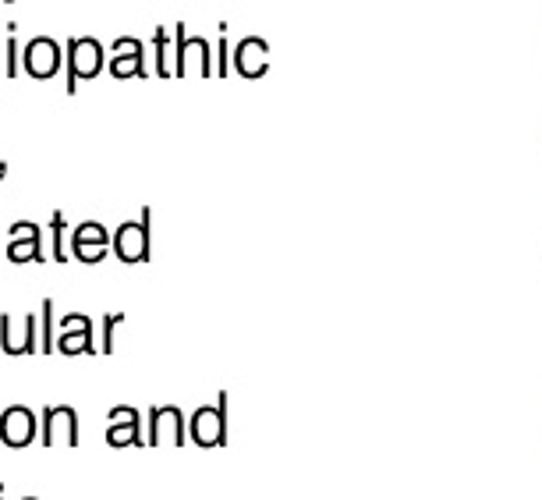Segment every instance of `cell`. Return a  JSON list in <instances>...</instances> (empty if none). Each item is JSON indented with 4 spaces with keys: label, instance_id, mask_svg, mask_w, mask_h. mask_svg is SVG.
I'll use <instances>...</instances> for the list:
<instances>
[{
    "label": "cell",
    "instance_id": "cell-1",
    "mask_svg": "<svg viewBox=\"0 0 542 500\" xmlns=\"http://www.w3.org/2000/svg\"><path fill=\"white\" fill-rule=\"evenodd\" d=\"M103 64V50L96 40L82 36V40H68V93L78 89V79H93Z\"/></svg>",
    "mask_w": 542,
    "mask_h": 500
},
{
    "label": "cell",
    "instance_id": "cell-2",
    "mask_svg": "<svg viewBox=\"0 0 542 500\" xmlns=\"http://www.w3.org/2000/svg\"><path fill=\"white\" fill-rule=\"evenodd\" d=\"M0 348L8 355H32L39 352V341H36V316H11L4 313L0 316Z\"/></svg>",
    "mask_w": 542,
    "mask_h": 500
},
{
    "label": "cell",
    "instance_id": "cell-3",
    "mask_svg": "<svg viewBox=\"0 0 542 500\" xmlns=\"http://www.w3.org/2000/svg\"><path fill=\"white\" fill-rule=\"evenodd\" d=\"M61 43L50 40V36H36V40H29V47H25V71H29L32 79H54L57 71H61Z\"/></svg>",
    "mask_w": 542,
    "mask_h": 500
},
{
    "label": "cell",
    "instance_id": "cell-4",
    "mask_svg": "<svg viewBox=\"0 0 542 500\" xmlns=\"http://www.w3.org/2000/svg\"><path fill=\"white\" fill-rule=\"evenodd\" d=\"M43 444L47 447H57V444L75 447L78 444V419L68 405H57V408H47V412H43Z\"/></svg>",
    "mask_w": 542,
    "mask_h": 500
},
{
    "label": "cell",
    "instance_id": "cell-5",
    "mask_svg": "<svg viewBox=\"0 0 542 500\" xmlns=\"http://www.w3.org/2000/svg\"><path fill=\"white\" fill-rule=\"evenodd\" d=\"M0 440L8 447H29L36 440V415L22 405L8 408L0 415Z\"/></svg>",
    "mask_w": 542,
    "mask_h": 500
},
{
    "label": "cell",
    "instance_id": "cell-6",
    "mask_svg": "<svg viewBox=\"0 0 542 500\" xmlns=\"http://www.w3.org/2000/svg\"><path fill=\"white\" fill-rule=\"evenodd\" d=\"M107 245L110 238L100 224H78L75 231H71V249H75V256L82 259V263H96V259L107 252Z\"/></svg>",
    "mask_w": 542,
    "mask_h": 500
},
{
    "label": "cell",
    "instance_id": "cell-7",
    "mask_svg": "<svg viewBox=\"0 0 542 500\" xmlns=\"http://www.w3.org/2000/svg\"><path fill=\"white\" fill-rule=\"evenodd\" d=\"M57 352L78 355V352H93V337H89V320L86 316H64V334L57 337Z\"/></svg>",
    "mask_w": 542,
    "mask_h": 500
},
{
    "label": "cell",
    "instance_id": "cell-8",
    "mask_svg": "<svg viewBox=\"0 0 542 500\" xmlns=\"http://www.w3.org/2000/svg\"><path fill=\"white\" fill-rule=\"evenodd\" d=\"M114 245H117V256H121L124 263H142V259H146V227L121 224Z\"/></svg>",
    "mask_w": 542,
    "mask_h": 500
},
{
    "label": "cell",
    "instance_id": "cell-9",
    "mask_svg": "<svg viewBox=\"0 0 542 500\" xmlns=\"http://www.w3.org/2000/svg\"><path fill=\"white\" fill-rule=\"evenodd\" d=\"M8 259L11 263H43V238H11L8 242Z\"/></svg>",
    "mask_w": 542,
    "mask_h": 500
},
{
    "label": "cell",
    "instance_id": "cell-10",
    "mask_svg": "<svg viewBox=\"0 0 542 500\" xmlns=\"http://www.w3.org/2000/svg\"><path fill=\"white\" fill-rule=\"evenodd\" d=\"M39 316H43V341H39V352L50 355L57 348L54 344V302H50V298L39 305Z\"/></svg>",
    "mask_w": 542,
    "mask_h": 500
},
{
    "label": "cell",
    "instance_id": "cell-11",
    "mask_svg": "<svg viewBox=\"0 0 542 500\" xmlns=\"http://www.w3.org/2000/svg\"><path fill=\"white\" fill-rule=\"evenodd\" d=\"M110 68H114V75H142V47L135 50V54H124V57H117L114 64H110Z\"/></svg>",
    "mask_w": 542,
    "mask_h": 500
},
{
    "label": "cell",
    "instance_id": "cell-12",
    "mask_svg": "<svg viewBox=\"0 0 542 500\" xmlns=\"http://www.w3.org/2000/svg\"><path fill=\"white\" fill-rule=\"evenodd\" d=\"M4 75H8V79H15L18 75V40L15 36L4 43Z\"/></svg>",
    "mask_w": 542,
    "mask_h": 500
},
{
    "label": "cell",
    "instance_id": "cell-13",
    "mask_svg": "<svg viewBox=\"0 0 542 500\" xmlns=\"http://www.w3.org/2000/svg\"><path fill=\"white\" fill-rule=\"evenodd\" d=\"M61 235H64V213H54V224H50V242H54V259H57V263H64Z\"/></svg>",
    "mask_w": 542,
    "mask_h": 500
},
{
    "label": "cell",
    "instance_id": "cell-14",
    "mask_svg": "<svg viewBox=\"0 0 542 500\" xmlns=\"http://www.w3.org/2000/svg\"><path fill=\"white\" fill-rule=\"evenodd\" d=\"M139 440V419L132 422V426H114L110 430V444H128V440Z\"/></svg>",
    "mask_w": 542,
    "mask_h": 500
},
{
    "label": "cell",
    "instance_id": "cell-15",
    "mask_svg": "<svg viewBox=\"0 0 542 500\" xmlns=\"http://www.w3.org/2000/svg\"><path fill=\"white\" fill-rule=\"evenodd\" d=\"M195 426H199V440H202V444H210V440L217 437V433H213V415L210 412H202Z\"/></svg>",
    "mask_w": 542,
    "mask_h": 500
},
{
    "label": "cell",
    "instance_id": "cell-16",
    "mask_svg": "<svg viewBox=\"0 0 542 500\" xmlns=\"http://www.w3.org/2000/svg\"><path fill=\"white\" fill-rule=\"evenodd\" d=\"M8 235L11 238H29V235H39V227L32 224V220H18V224H11Z\"/></svg>",
    "mask_w": 542,
    "mask_h": 500
},
{
    "label": "cell",
    "instance_id": "cell-17",
    "mask_svg": "<svg viewBox=\"0 0 542 500\" xmlns=\"http://www.w3.org/2000/svg\"><path fill=\"white\" fill-rule=\"evenodd\" d=\"M0 75H4V47H0Z\"/></svg>",
    "mask_w": 542,
    "mask_h": 500
},
{
    "label": "cell",
    "instance_id": "cell-18",
    "mask_svg": "<svg viewBox=\"0 0 542 500\" xmlns=\"http://www.w3.org/2000/svg\"><path fill=\"white\" fill-rule=\"evenodd\" d=\"M25 500H36V497H25Z\"/></svg>",
    "mask_w": 542,
    "mask_h": 500
},
{
    "label": "cell",
    "instance_id": "cell-19",
    "mask_svg": "<svg viewBox=\"0 0 542 500\" xmlns=\"http://www.w3.org/2000/svg\"><path fill=\"white\" fill-rule=\"evenodd\" d=\"M8 4H15V0H8Z\"/></svg>",
    "mask_w": 542,
    "mask_h": 500
}]
</instances>
